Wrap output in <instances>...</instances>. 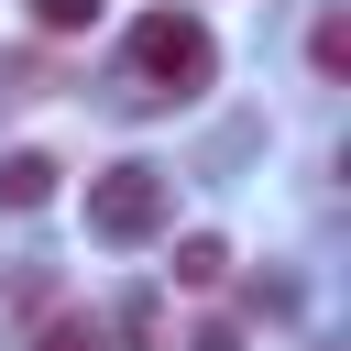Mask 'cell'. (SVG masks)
I'll list each match as a JSON object with an SVG mask.
<instances>
[{"label":"cell","instance_id":"6da1fadb","mask_svg":"<svg viewBox=\"0 0 351 351\" xmlns=\"http://www.w3.org/2000/svg\"><path fill=\"white\" fill-rule=\"evenodd\" d=\"M219 77V44L197 11H143L132 22V99H197Z\"/></svg>","mask_w":351,"mask_h":351},{"label":"cell","instance_id":"7a4b0ae2","mask_svg":"<svg viewBox=\"0 0 351 351\" xmlns=\"http://www.w3.org/2000/svg\"><path fill=\"white\" fill-rule=\"evenodd\" d=\"M165 208H176L165 165H99V176H88V230H99V241H154Z\"/></svg>","mask_w":351,"mask_h":351},{"label":"cell","instance_id":"3957f363","mask_svg":"<svg viewBox=\"0 0 351 351\" xmlns=\"http://www.w3.org/2000/svg\"><path fill=\"white\" fill-rule=\"evenodd\" d=\"M55 197V154H0V208H44Z\"/></svg>","mask_w":351,"mask_h":351},{"label":"cell","instance_id":"277c9868","mask_svg":"<svg viewBox=\"0 0 351 351\" xmlns=\"http://www.w3.org/2000/svg\"><path fill=\"white\" fill-rule=\"evenodd\" d=\"M219 274H230V241L219 230H186L176 241V285H219Z\"/></svg>","mask_w":351,"mask_h":351},{"label":"cell","instance_id":"5b68a950","mask_svg":"<svg viewBox=\"0 0 351 351\" xmlns=\"http://www.w3.org/2000/svg\"><path fill=\"white\" fill-rule=\"evenodd\" d=\"M110 329H121V340H132V351H165V296H154V285H132V296H121V318H110Z\"/></svg>","mask_w":351,"mask_h":351},{"label":"cell","instance_id":"8992f818","mask_svg":"<svg viewBox=\"0 0 351 351\" xmlns=\"http://www.w3.org/2000/svg\"><path fill=\"white\" fill-rule=\"evenodd\" d=\"M307 55H318V77H351V22H340V11H329V22H318V33H307Z\"/></svg>","mask_w":351,"mask_h":351},{"label":"cell","instance_id":"52a82bcc","mask_svg":"<svg viewBox=\"0 0 351 351\" xmlns=\"http://www.w3.org/2000/svg\"><path fill=\"white\" fill-rule=\"evenodd\" d=\"M33 22H44V33H88V22H99V0H33Z\"/></svg>","mask_w":351,"mask_h":351},{"label":"cell","instance_id":"ba28073f","mask_svg":"<svg viewBox=\"0 0 351 351\" xmlns=\"http://www.w3.org/2000/svg\"><path fill=\"white\" fill-rule=\"evenodd\" d=\"M33 351H99V318H44V340Z\"/></svg>","mask_w":351,"mask_h":351},{"label":"cell","instance_id":"9c48e42d","mask_svg":"<svg viewBox=\"0 0 351 351\" xmlns=\"http://www.w3.org/2000/svg\"><path fill=\"white\" fill-rule=\"evenodd\" d=\"M186 351H241V318H197V340Z\"/></svg>","mask_w":351,"mask_h":351}]
</instances>
